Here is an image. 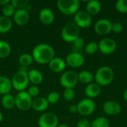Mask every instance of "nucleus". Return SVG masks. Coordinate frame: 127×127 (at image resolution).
I'll return each mask as SVG.
<instances>
[{
  "instance_id": "nucleus-30",
  "label": "nucleus",
  "mask_w": 127,
  "mask_h": 127,
  "mask_svg": "<svg viewBox=\"0 0 127 127\" xmlns=\"http://www.w3.org/2000/svg\"><path fill=\"white\" fill-rule=\"evenodd\" d=\"M72 47H73V51L74 52H78L80 53V51H81L85 47V41L83 38L78 37L72 42Z\"/></svg>"
},
{
  "instance_id": "nucleus-41",
  "label": "nucleus",
  "mask_w": 127,
  "mask_h": 127,
  "mask_svg": "<svg viewBox=\"0 0 127 127\" xmlns=\"http://www.w3.org/2000/svg\"><path fill=\"white\" fill-rule=\"evenodd\" d=\"M124 100L127 102V89L125 90V92L124 93Z\"/></svg>"
},
{
  "instance_id": "nucleus-43",
  "label": "nucleus",
  "mask_w": 127,
  "mask_h": 127,
  "mask_svg": "<svg viewBox=\"0 0 127 127\" xmlns=\"http://www.w3.org/2000/svg\"><path fill=\"white\" fill-rule=\"evenodd\" d=\"M2 120H3V115H2V113L0 112V123L2 121Z\"/></svg>"
},
{
  "instance_id": "nucleus-11",
  "label": "nucleus",
  "mask_w": 127,
  "mask_h": 127,
  "mask_svg": "<svg viewBox=\"0 0 127 127\" xmlns=\"http://www.w3.org/2000/svg\"><path fill=\"white\" fill-rule=\"evenodd\" d=\"M65 63L71 68H77L83 65L85 63V58L82 54L72 51L66 56Z\"/></svg>"
},
{
  "instance_id": "nucleus-5",
  "label": "nucleus",
  "mask_w": 127,
  "mask_h": 127,
  "mask_svg": "<svg viewBox=\"0 0 127 127\" xmlns=\"http://www.w3.org/2000/svg\"><path fill=\"white\" fill-rule=\"evenodd\" d=\"M80 28L74 22H68L61 31V37L66 42H73L80 37Z\"/></svg>"
},
{
  "instance_id": "nucleus-33",
  "label": "nucleus",
  "mask_w": 127,
  "mask_h": 127,
  "mask_svg": "<svg viewBox=\"0 0 127 127\" xmlns=\"http://www.w3.org/2000/svg\"><path fill=\"white\" fill-rule=\"evenodd\" d=\"M60 95L57 92H51L46 97V100L49 104H55L60 100Z\"/></svg>"
},
{
  "instance_id": "nucleus-4",
  "label": "nucleus",
  "mask_w": 127,
  "mask_h": 127,
  "mask_svg": "<svg viewBox=\"0 0 127 127\" xmlns=\"http://www.w3.org/2000/svg\"><path fill=\"white\" fill-rule=\"evenodd\" d=\"M57 6L59 10L65 15H74L80 10L79 0H58Z\"/></svg>"
},
{
  "instance_id": "nucleus-32",
  "label": "nucleus",
  "mask_w": 127,
  "mask_h": 127,
  "mask_svg": "<svg viewBox=\"0 0 127 127\" xmlns=\"http://www.w3.org/2000/svg\"><path fill=\"white\" fill-rule=\"evenodd\" d=\"M16 9L14 8V7L10 3L4 7H2V14L3 16H6V17H8V18H10L11 16H13L15 12H16Z\"/></svg>"
},
{
  "instance_id": "nucleus-3",
  "label": "nucleus",
  "mask_w": 127,
  "mask_h": 127,
  "mask_svg": "<svg viewBox=\"0 0 127 127\" xmlns=\"http://www.w3.org/2000/svg\"><path fill=\"white\" fill-rule=\"evenodd\" d=\"M12 87L18 92L25 91L29 84L28 71L25 70H19L14 74L11 80Z\"/></svg>"
},
{
  "instance_id": "nucleus-14",
  "label": "nucleus",
  "mask_w": 127,
  "mask_h": 127,
  "mask_svg": "<svg viewBox=\"0 0 127 127\" xmlns=\"http://www.w3.org/2000/svg\"><path fill=\"white\" fill-rule=\"evenodd\" d=\"M103 112L111 116H115L121 113V105L114 100H107L104 103L103 106Z\"/></svg>"
},
{
  "instance_id": "nucleus-34",
  "label": "nucleus",
  "mask_w": 127,
  "mask_h": 127,
  "mask_svg": "<svg viewBox=\"0 0 127 127\" xmlns=\"http://www.w3.org/2000/svg\"><path fill=\"white\" fill-rule=\"evenodd\" d=\"M116 10L121 13H127V0H118L115 4Z\"/></svg>"
},
{
  "instance_id": "nucleus-18",
  "label": "nucleus",
  "mask_w": 127,
  "mask_h": 127,
  "mask_svg": "<svg viewBox=\"0 0 127 127\" xmlns=\"http://www.w3.org/2000/svg\"><path fill=\"white\" fill-rule=\"evenodd\" d=\"M101 92V86L96 83H91L85 88V95L88 98H95L100 95Z\"/></svg>"
},
{
  "instance_id": "nucleus-17",
  "label": "nucleus",
  "mask_w": 127,
  "mask_h": 127,
  "mask_svg": "<svg viewBox=\"0 0 127 127\" xmlns=\"http://www.w3.org/2000/svg\"><path fill=\"white\" fill-rule=\"evenodd\" d=\"M48 65L52 71L55 73H60L65 70L66 67V63L63 59L60 57H54L48 63Z\"/></svg>"
},
{
  "instance_id": "nucleus-10",
  "label": "nucleus",
  "mask_w": 127,
  "mask_h": 127,
  "mask_svg": "<svg viewBox=\"0 0 127 127\" xmlns=\"http://www.w3.org/2000/svg\"><path fill=\"white\" fill-rule=\"evenodd\" d=\"M74 23L80 28H86L91 25L92 16L85 10H79L74 14Z\"/></svg>"
},
{
  "instance_id": "nucleus-29",
  "label": "nucleus",
  "mask_w": 127,
  "mask_h": 127,
  "mask_svg": "<svg viewBox=\"0 0 127 127\" xmlns=\"http://www.w3.org/2000/svg\"><path fill=\"white\" fill-rule=\"evenodd\" d=\"M98 43L94 41L90 42L85 45V51L86 52V54L89 55L95 54L98 51Z\"/></svg>"
},
{
  "instance_id": "nucleus-42",
  "label": "nucleus",
  "mask_w": 127,
  "mask_h": 127,
  "mask_svg": "<svg viewBox=\"0 0 127 127\" xmlns=\"http://www.w3.org/2000/svg\"><path fill=\"white\" fill-rule=\"evenodd\" d=\"M57 127H69L68 125H66V124H59Z\"/></svg>"
},
{
  "instance_id": "nucleus-25",
  "label": "nucleus",
  "mask_w": 127,
  "mask_h": 127,
  "mask_svg": "<svg viewBox=\"0 0 127 127\" xmlns=\"http://www.w3.org/2000/svg\"><path fill=\"white\" fill-rule=\"evenodd\" d=\"M95 79V76L89 71H82L78 74V80L79 82L83 84H89Z\"/></svg>"
},
{
  "instance_id": "nucleus-21",
  "label": "nucleus",
  "mask_w": 127,
  "mask_h": 127,
  "mask_svg": "<svg viewBox=\"0 0 127 127\" xmlns=\"http://www.w3.org/2000/svg\"><path fill=\"white\" fill-rule=\"evenodd\" d=\"M86 11L92 16H95L98 14L101 10V4L97 0H91L89 1L86 7Z\"/></svg>"
},
{
  "instance_id": "nucleus-22",
  "label": "nucleus",
  "mask_w": 127,
  "mask_h": 127,
  "mask_svg": "<svg viewBox=\"0 0 127 127\" xmlns=\"http://www.w3.org/2000/svg\"><path fill=\"white\" fill-rule=\"evenodd\" d=\"M12 88L11 80L6 76L0 75V95H5L9 94Z\"/></svg>"
},
{
  "instance_id": "nucleus-39",
  "label": "nucleus",
  "mask_w": 127,
  "mask_h": 127,
  "mask_svg": "<svg viewBox=\"0 0 127 127\" xmlns=\"http://www.w3.org/2000/svg\"><path fill=\"white\" fill-rule=\"evenodd\" d=\"M68 111L69 112L72 113V114H75L77 112V105H71L69 107H68Z\"/></svg>"
},
{
  "instance_id": "nucleus-12",
  "label": "nucleus",
  "mask_w": 127,
  "mask_h": 127,
  "mask_svg": "<svg viewBox=\"0 0 127 127\" xmlns=\"http://www.w3.org/2000/svg\"><path fill=\"white\" fill-rule=\"evenodd\" d=\"M98 48L101 53L104 54H111L116 50V42L111 38L102 39L98 43Z\"/></svg>"
},
{
  "instance_id": "nucleus-16",
  "label": "nucleus",
  "mask_w": 127,
  "mask_h": 127,
  "mask_svg": "<svg viewBox=\"0 0 127 127\" xmlns=\"http://www.w3.org/2000/svg\"><path fill=\"white\" fill-rule=\"evenodd\" d=\"M54 13L53 12V10L50 8L48 7H45L42 8L39 13V21L45 25H49L53 23V22L54 21Z\"/></svg>"
},
{
  "instance_id": "nucleus-28",
  "label": "nucleus",
  "mask_w": 127,
  "mask_h": 127,
  "mask_svg": "<svg viewBox=\"0 0 127 127\" xmlns=\"http://www.w3.org/2000/svg\"><path fill=\"white\" fill-rule=\"evenodd\" d=\"M109 121L105 117H98L91 123V127H109Z\"/></svg>"
},
{
  "instance_id": "nucleus-13",
  "label": "nucleus",
  "mask_w": 127,
  "mask_h": 127,
  "mask_svg": "<svg viewBox=\"0 0 127 127\" xmlns=\"http://www.w3.org/2000/svg\"><path fill=\"white\" fill-rule=\"evenodd\" d=\"M112 22L107 19H99L94 26L95 32L99 35H106L112 31Z\"/></svg>"
},
{
  "instance_id": "nucleus-6",
  "label": "nucleus",
  "mask_w": 127,
  "mask_h": 127,
  "mask_svg": "<svg viewBox=\"0 0 127 127\" xmlns=\"http://www.w3.org/2000/svg\"><path fill=\"white\" fill-rule=\"evenodd\" d=\"M78 82V74L72 70L64 71L60 78V83L65 89H73Z\"/></svg>"
},
{
  "instance_id": "nucleus-40",
  "label": "nucleus",
  "mask_w": 127,
  "mask_h": 127,
  "mask_svg": "<svg viewBox=\"0 0 127 127\" xmlns=\"http://www.w3.org/2000/svg\"><path fill=\"white\" fill-rule=\"evenodd\" d=\"M10 3V0H0V5H1L2 7Z\"/></svg>"
},
{
  "instance_id": "nucleus-26",
  "label": "nucleus",
  "mask_w": 127,
  "mask_h": 127,
  "mask_svg": "<svg viewBox=\"0 0 127 127\" xmlns=\"http://www.w3.org/2000/svg\"><path fill=\"white\" fill-rule=\"evenodd\" d=\"M11 53L10 44L5 40H0V58L4 59L7 57Z\"/></svg>"
},
{
  "instance_id": "nucleus-7",
  "label": "nucleus",
  "mask_w": 127,
  "mask_h": 127,
  "mask_svg": "<svg viewBox=\"0 0 127 127\" xmlns=\"http://www.w3.org/2000/svg\"><path fill=\"white\" fill-rule=\"evenodd\" d=\"M32 97L26 91L19 92L15 96L16 106L21 111H28L32 106Z\"/></svg>"
},
{
  "instance_id": "nucleus-9",
  "label": "nucleus",
  "mask_w": 127,
  "mask_h": 127,
  "mask_svg": "<svg viewBox=\"0 0 127 127\" xmlns=\"http://www.w3.org/2000/svg\"><path fill=\"white\" fill-rule=\"evenodd\" d=\"M58 125V117L53 112L44 113L39 118L38 120L39 127H57Z\"/></svg>"
},
{
  "instance_id": "nucleus-24",
  "label": "nucleus",
  "mask_w": 127,
  "mask_h": 127,
  "mask_svg": "<svg viewBox=\"0 0 127 127\" xmlns=\"http://www.w3.org/2000/svg\"><path fill=\"white\" fill-rule=\"evenodd\" d=\"M1 102L2 106L6 109H11L14 106H16L15 97H13L10 94H7L5 95H3Z\"/></svg>"
},
{
  "instance_id": "nucleus-27",
  "label": "nucleus",
  "mask_w": 127,
  "mask_h": 127,
  "mask_svg": "<svg viewBox=\"0 0 127 127\" xmlns=\"http://www.w3.org/2000/svg\"><path fill=\"white\" fill-rule=\"evenodd\" d=\"M33 61V58L32 55L30 54H28V53L22 54L19 57V63L22 67L29 66L30 65L32 64Z\"/></svg>"
},
{
  "instance_id": "nucleus-2",
  "label": "nucleus",
  "mask_w": 127,
  "mask_h": 127,
  "mask_svg": "<svg viewBox=\"0 0 127 127\" xmlns=\"http://www.w3.org/2000/svg\"><path fill=\"white\" fill-rule=\"evenodd\" d=\"M114 76V71L110 67L102 66L97 70L95 74V80L96 83H97L99 86H106L112 83Z\"/></svg>"
},
{
  "instance_id": "nucleus-8",
  "label": "nucleus",
  "mask_w": 127,
  "mask_h": 127,
  "mask_svg": "<svg viewBox=\"0 0 127 127\" xmlns=\"http://www.w3.org/2000/svg\"><path fill=\"white\" fill-rule=\"evenodd\" d=\"M77 106V113L83 116H89L91 115L95 110L96 105L95 103L90 98H84L81 100Z\"/></svg>"
},
{
  "instance_id": "nucleus-38",
  "label": "nucleus",
  "mask_w": 127,
  "mask_h": 127,
  "mask_svg": "<svg viewBox=\"0 0 127 127\" xmlns=\"http://www.w3.org/2000/svg\"><path fill=\"white\" fill-rule=\"evenodd\" d=\"M77 127H91V123L86 120V119H81L80 120L77 124Z\"/></svg>"
},
{
  "instance_id": "nucleus-15",
  "label": "nucleus",
  "mask_w": 127,
  "mask_h": 127,
  "mask_svg": "<svg viewBox=\"0 0 127 127\" xmlns=\"http://www.w3.org/2000/svg\"><path fill=\"white\" fill-rule=\"evenodd\" d=\"M13 21L14 22L19 26H24L29 22L30 14L29 11L26 9L16 10L13 15Z\"/></svg>"
},
{
  "instance_id": "nucleus-20",
  "label": "nucleus",
  "mask_w": 127,
  "mask_h": 127,
  "mask_svg": "<svg viewBox=\"0 0 127 127\" xmlns=\"http://www.w3.org/2000/svg\"><path fill=\"white\" fill-rule=\"evenodd\" d=\"M28 76L29 82L33 86H38L42 83L43 80V75L41 71L37 69L33 68L28 71Z\"/></svg>"
},
{
  "instance_id": "nucleus-31",
  "label": "nucleus",
  "mask_w": 127,
  "mask_h": 127,
  "mask_svg": "<svg viewBox=\"0 0 127 127\" xmlns=\"http://www.w3.org/2000/svg\"><path fill=\"white\" fill-rule=\"evenodd\" d=\"M10 4L14 7L16 10H21L26 9L29 4V1L28 0H11Z\"/></svg>"
},
{
  "instance_id": "nucleus-1",
  "label": "nucleus",
  "mask_w": 127,
  "mask_h": 127,
  "mask_svg": "<svg viewBox=\"0 0 127 127\" xmlns=\"http://www.w3.org/2000/svg\"><path fill=\"white\" fill-rule=\"evenodd\" d=\"M32 57L33 60L39 64H48L54 58L55 51L54 48L45 43L36 45L32 51Z\"/></svg>"
},
{
  "instance_id": "nucleus-19",
  "label": "nucleus",
  "mask_w": 127,
  "mask_h": 127,
  "mask_svg": "<svg viewBox=\"0 0 127 127\" xmlns=\"http://www.w3.org/2000/svg\"><path fill=\"white\" fill-rule=\"evenodd\" d=\"M48 106L49 103L45 97H37L34 98L32 101L31 108L36 112H44L48 109Z\"/></svg>"
},
{
  "instance_id": "nucleus-37",
  "label": "nucleus",
  "mask_w": 127,
  "mask_h": 127,
  "mask_svg": "<svg viewBox=\"0 0 127 127\" xmlns=\"http://www.w3.org/2000/svg\"><path fill=\"white\" fill-rule=\"evenodd\" d=\"M124 27L123 25L121 22H115L112 23V31L114 32L115 33H120L123 31Z\"/></svg>"
},
{
  "instance_id": "nucleus-23",
  "label": "nucleus",
  "mask_w": 127,
  "mask_h": 127,
  "mask_svg": "<svg viewBox=\"0 0 127 127\" xmlns=\"http://www.w3.org/2000/svg\"><path fill=\"white\" fill-rule=\"evenodd\" d=\"M13 27V22L10 18L4 16H0V33L9 32Z\"/></svg>"
},
{
  "instance_id": "nucleus-36",
  "label": "nucleus",
  "mask_w": 127,
  "mask_h": 127,
  "mask_svg": "<svg viewBox=\"0 0 127 127\" xmlns=\"http://www.w3.org/2000/svg\"><path fill=\"white\" fill-rule=\"evenodd\" d=\"M28 94L31 97H37L39 95V88L38 87V86H31L28 88V91H27Z\"/></svg>"
},
{
  "instance_id": "nucleus-35",
  "label": "nucleus",
  "mask_w": 127,
  "mask_h": 127,
  "mask_svg": "<svg viewBox=\"0 0 127 127\" xmlns=\"http://www.w3.org/2000/svg\"><path fill=\"white\" fill-rule=\"evenodd\" d=\"M63 95L65 100L71 101L75 97V92L73 89H65Z\"/></svg>"
}]
</instances>
